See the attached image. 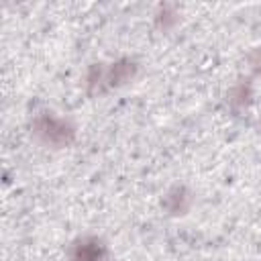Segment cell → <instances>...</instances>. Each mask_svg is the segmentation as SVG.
<instances>
[{"label": "cell", "mask_w": 261, "mask_h": 261, "mask_svg": "<svg viewBox=\"0 0 261 261\" xmlns=\"http://www.w3.org/2000/svg\"><path fill=\"white\" fill-rule=\"evenodd\" d=\"M75 261H106V249L98 241H84L77 245V253L73 257Z\"/></svg>", "instance_id": "1"}]
</instances>
